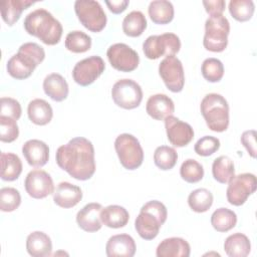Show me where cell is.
Instances as JSON below:
<instances>
[{
    "mask_svg": "<svg viewBox=\"0 0 257 257\" xmlns=\"http://www.w3.org/2000/svg\"><path fill=\"white\" fill-rule=\"evenodd\" d=\"M55 159L60 169L79 181L90 179L95 172L93 145L83 137L73 138L67 144L60 146L56 151Z\"/></svg>",
    "mask_w": 257,
    "mask_h": 257,
    "instance_id": "6da1fadb",
    "label": "cell"
},
{
    "mask_svg": "<svg viewBox=\"0 0 257 257\" xmlns=\"http://www.w3.org/2000/svg\"><path fill=\"white\" fill-rule=\"evenodd\" d=\"M23 26L26 32L46 45L57 44L62 36L61 23L46 9L38 8L28 13Z\"/></svg>",
    "mask_w": 257,
    "mask_h": 257,
    "instance_id": "7a4b0ae2",
    "label": "cell"
},
{
    "mask_svg": "<svg viewBox=\"0 0 257 257\" xmlns=\"http://www.w3.org/2000/svg\"><path fill=\"white\" fill-rule=\"evenodd\" d=\"M43 47L35 42H25L18 48V52L12 55L6 64L7 72L15 79L28 78L34 69L44 60Z\"/></svg>",
    "mask_w": 257,
    "mask_h": 257,
    "instance_id": "3957f363",
    "label": "cell"
},
{
    "mask_svg": "<svg viewBox=\"0 0 257 257\" xmlns=\"http://www.w3.org/2000/svg\"><path fill=\"white\" fill-rule=\"evenodd\" d=\"M167 217L168 211L162 202L149 201L141 208V212L135 221V228L141 238L153 240L158 236Z\"/></svg>",
    "mask_w": 257,
    "mask_h": 257,
    "instance_id": "277c9868",
    "label": "cell"
},
{
    "mask_svg": "<svg viewBox=\"0 0 257 257\" xmlns=\"http://www.w3.org/2000/svg\"><path fill=\"white\" fill-rule=\"evenodd\" d=\"M201 113L207 126L216 133L225 132L229 126V104L219 93L206 94L200 104Z\"/></svg>",
    "mask_w": 257,
    "mask_h": 257,
    "instance_id": "5b68a950",
    "label": "cell"
},
{
    "mask_svg": "<svg viewBox=\"0 0 257 257\" xmlns=\"http://www.w3.org/2000/svg\"><path fill=\"white\" fill-rule=\"evenodd\" d=\"M229 33L230 23L223 14L209 16L205 22L204 47L212 52L224 51L228 45Z\"/></svg>",
    "mask_w": 257,
    "mask_h": 257,
    "instance_id": "8992f818",
    "label": "cell"
},
{
    "mask_svg": "<svg viewBox=\"0 0 257 257\" xmlns=\"http://www.w3.org/2000/svg\"><path fill=\"white\" fill-rule=\"evenodd\" d=\"M114 149L121 166L130 171L143 164L144 151L139 140L131 134H120L114 141Z\"/></svg>",
    "mask_w": 257,
    "mask_h": 257,
    "instance_id": "52a82bcc",
    "label": "cell"
},
{
    "mask_svg": "<svg viewBox=\"0 0 257 257\" xmlns=\"http://www.w3.org/2000/svg\"><path fill=\"white\" fill-rule=\"evenodd\" d=\"M74 11L80 23L91 32H100L106 25V14L95 0H76Z\"/></svg>",
    "mask_w": 257,
    "mask_h": 257,
    "instance_id": "ba28073f",
    "label": "cell"
},
{
    "mask_svg": "<svg viewBox=\"0 0 257 257\" xmlns=\"http://www.w3.org/2000/svg\"><path fill=\"white\" fill-rule=\"evenodd\" d=\"M181 40L179 36L172 32L161 35H151L143 43L145 56L155 60L161 56L175 55L180 51Z\"/></svg>",
    "mask_w": 257,
    "mask_h": 257,
    "instance_id": "9c48e42d",
    "label": "cell"
},
{
    "mask_svg": "<svg viewBox=\"0 0 257 257\" xmlns=\"http://www.w3.org/2000/svg\"><path fill=\"white\" fill-rule=\"evenodd\" d=\"M111 97L113 102L124 109L138 107L143 99V90L141 85L133 79L123 78L117 80L111 88Z\"/></svg>",
    "mask_w": 257,
    "mask_h": 257,
    "instance_id": "30bf717a",
    "label": "cell"
},
{
    "mask_svg": "<svg viewBox=\"0 0 257 257\" xmlns=\"http://www.w3.org/2000/svg\"><path fill=\"white\" fill-rule=\"evenodd\" d=\"M256 187L257 181L254 174L243 173L234 176L228 182L227 201L233 206H241L256 191Z\"/></svg>",
    "mask_w": 257,
    "mask_h": 257,
    "instance_id": "8fae6325",
    "label": "cell"
},
{
    "mask_svg": "<svg viewBox=\"0 0 257 257\" xmlns=\"http://www.w3.org/2000/svg\"><path fill=\"white\" fill-rule=\"evenodd\" d=\"M105 63L98 55H91L76 62L72 69L73 80L81 85L87 86L93 83L104 71Z\"/></svg>",
    "mask_w": 257,
    "mask_h": 257,
    "instance_id": "7c38bea8",
    "label": "cell"
},
{
    "mask_svg": "<svg viewBox=\"0 0 257 257\" xmlns=\"http://www.w3.org/2000/svg\"><path fill=\"white\" fill-rule=\"evenodd\" d=\"M107 59L110 65L122 72L134 71L140 63V56L136 50L125 43H114L107 48Z\"/></svg>",
    "mask_w": 257,
    "mask_h": 257,
    "instance_id": "4fadbf2b",
    "label": "cell"
},
{
    "mask_svg": "<svg viewBox=\"0 0 257 257\" xmlns=\"http://www.w3.org/2000/svg\"><path fill=\"white\" fill-rule=\"evenodd\" d=\"M159 74L172 92L182 91L185 85V73L183 64L177 56H166L159 64Z\"/></svg>",
    "mask_w": 257,
    "mask_h": 257,
    "instance_id": "5bb4252c",
    "label": "cell"
},
{
    "mask_svg": "<svg viewBox=\"0 0 257 257\" xmlns=\"http://www.w3.org/2000/svg\"><path fill=\"white\" fill-rule=\"evenodd\" d=\"M26 193L34 199H43L54 193V184L51 176L43 170L30 171L24 181Z\"/></svg>",
    "mask_w": 257,
    "mask_h": 257,
    "instance_id": "9a60e30c",
    "label": "cell"
},
{
    "mask_svg": "<svg viewBox=\"0 0 257 257\" xmlns=\"http://www.w3.org/2000/svg\"><path fill=\"white\" fill-rule=\"evenodd\" d=\"M165 128L169 142L177 148L186 147L194 138L193 127L174 115L165 118Z\"/></svg>",
    "mask_w": 257,
    "mask_h": 257,
    "instance_id": "2e32d148",
    "label": "cell"
},
{
    "mask_svg": "<svg viewBox=\"0 0 257 257\" xmlns=\"http://www.w3.org/2000/svg\"><path fill=\"white\" fill-rule=\"evenodd\" d=\"M101 204L92 202L82 207L76 214V223L85 232H96L100 230L102 223L100 220Z\"/></svg>",
    "mask_w": 257,
    "mask_h": 257,
    "instance_id": "e0dca14e",
    "label": "cell"
},
{
    "mask_svg": "<svg viewBox=\"0 0 257 257\" xmlns=\"http://www.w3.org/2000/svg\"><path fill=\"white\" fill-rule=\"evenodd\" d=\"M22 154L29 166L41 168L49 160V147L43 141L28 140L22 146Z\"/></svg>",
    "mask_w": 257,
    "mask_h": 257,
    "instance_id": "ac0fdd59",
    "label": "cell"
},
{
    "mask_svg": "<svg viewBox=\"0 0 257 257\" xmlns=\"http://www.w3.org/2000/svg\"><path fill=\"white\" fill-rule=\"evenodd\" d=\"M136 249V242L128 234L113 235L105 245V253L108 257H133Z\"/></svg>",
    "mask_w": 257,
    "mask_h": 257,
    "instance_id": "d6986e66",
    "label": "cell"
},
{
    "mask_svg": "<svg viewBox=\"0 0 257 257\" xmlns=\"http://www.w3.org/2000/svg\"><path fill=\"white\" fill-rule=\"evenodd\" d=\"M147 113L157 120H165L175 111V104L171 97L164 93L151 95L146 104Z\"/></svg>",
    "mask_w": 257,
    "mask_h": 257,
    "instance_id": "ffe728a7",
    "label": "cell"
},
{
    "mask_svg": "<svg viewBox=\"0 0 257 257\" xmlns=\"http://www.w3.org/2000/svg\"><path fill=\"white\" fill-rule=\"evenodd\" d=\"M82 199L80 187L72 185L69 182H61L57 185L53 193L54 203L64 209L76 206Z\"/></svg>",
    "mask_w": 257,
    "mask_h": 257,
    "instance_id": "44dd1931",
    "label": "cell"
},
{
    "mask_svg": "<svg viewBox=\"0 0 257 257\" xmlns=\"http://www.w3.org/2000/svg\"><path fill=\"white\" fill-rule=\"evenodd\" d=\"M190 253V244L180 237L164 239L156 250L157 257H189Z\"/></svg>",
    "mask_w": 257,
    "mask_h": 257,
    "instance_id": "7402d4cb",
    "label": "cell"
},
{
    "mask_svg": "<svg viewBox=\"0 0 257 257\" xmlns=\"http://www.w3.org/2000/svg\"><path fill=\"white\" fill-rule=\"evenodd\" d=\"M26 250L32 257L49 256L52 251L51 239L42 231H34L27 236Z\"/></svg>",
    "mask_w": 257,
    "mask_h": 257,
    "instance_id": "603a6c76",
    "label": "cell"
},
{
    "mask_svg": "<svg viewBox=\"0 0 257 257\" xmlns=\"http://www.w3.org/2000/svg\"><path fill=\"white\" fill-rule=\"evenodd\" d=\"M43 90L54 101H62L68 96L69 88L65 78L59 73H50L43 80Z\"/></svg>",
    "mask_w": 257,
    "mask_h": 257,
    "instance_id": "cb8c5ba5",
    "label": "cell"
},
{
    "mask_svg": "<svg viewBox=\"0 0 257 257\" xmlns=\"http://www.w3.org/2000/svg\"><path fill=\"white\" fill-rule=\"evenodd\" d=\"M101 223L112 229H118L124 227L128 220L130 214L125 208L119 205H109L102 208L100 211Z\"/></svg>",
    "mask_w": 257,
    "mask_h": 257,
    "instance_id": "d4e9b609",
    "label": "cell"
},
{
    "mask_svg": "<svg viewBox=\"0 0 257 257\" xmlns=\"http://www.w3.org/2000/svg\"><path fill=\"white\" fill-rule=\"evenodd\" d=\"M35 2L31 0H4L0 2L1 16L4 22L12 26L20 18L22 12Z\"/></svg>",
    "mask_w": 257,
    "mask_h": 257,
    "instance_id": "484cf974",
    "label": "cell"
},
{
    "mask_svg": "<svg viewBox=\"0 0 257 257\" xmlns=\"http://www.w3.org/2000/svg\"><path fill=\"white\" fill-rule=\"evenodd\" d=\"M27 114L31 122L37 125H45L53 116L51 105L42 98H35L28 103Z\"/></svg>",
    "mask_w": 257,
    "mask_h": 257,
    "instance_id": "4316f807",
    "label": "cell"
},
{
    "mask_svg": "<svg viewBox=\"0 0 257 257\" xmlns=\"http://www.w3.org/2000/svg\"><path fill=\"white\" fill-rule=\"evenodd\" d=\"M224 250L229 257H246L251 251V243L245 234L234 233L226 238Z\"/></svg>",
    "mask_w": 257,
    "mask_h": 257,
    "instance_id": "83f0119b",
    "label": "cell"
},
{
    "mask_svg": "<svg viewBox=\"0 0 257 257\" xmlns=\"http://www.w3.org/2000/svg\"><path fill=\"white\" fill-rule=\"evenodd\" d=\"M148 13L156 24H168L174 18V6L168 0H154L150 2Z\"/></svg>",
    "mask_w": 257,
    "mask_h": 257,
    "instance_id": "f1b7e54d",
    "label": "cell"
},
{
    "mask_svg": "<svg viewBox=\"0 0 257 257\" xmlns=\"http://www.w3.org/2000/svg\"><path fill=\"white\" fill-rule=\"evenodd\" d=\"M22 172V162L13 153H1V179L12 182L19 178Z\"/></svg>",
    "mask_w": 257,
    "mask_h": 257,
    "instance_id": "f546056e",
    "label": "cell"
},
{
    "mask_svg": "<svg viewBox=\"0 0 257 257\" xmlns=\"http://www.w3.org/2000/svg\"><path fill=\"white\" fill-rule=\"evenodd\" d=\"M147 18L142 11L133 10L122 20V31L131 37H139L147 28Z\"/></svg>",
    "mask_w": 257,
    "mask_h": 257,
    "instance_id": "4dcf8cb0",
    "label": "cell"
},
{
    "mask_svg": "<svg viewBox=\"0 0 257 257\" xmlns=\"http://www.w3.org/2000/svg\"><path fill=\"white\" fill-rule=\"evenodd\" d=\"M212 175L217 182L227 184L235 176L233 161L227 156L216 158L212 164Z\"/></svg>",
    "mask_w": 257,
    "mask_h": 257,
    "instance_id": "1f68e13d",
    "label": "cell"
},
{
    "mask_svg": "<svg viewBox=\"0 0 257 257\" xmlns=\"http://www.w3.org/2000/svg\"><path fill=\"white\" fill-rule=\"evenodd\" d=\"M237 224V215L228 208H219L211 216V225L218 232H228Z\"/></svg>",
    "mask_w": 257,
    "mask_h": 257,
    "instance_id": "d6a6232c",
    "label": "cell"
},
{
    "mask_svg": "<svg viewBox=\"0 0 257 257\" xmlns=\"http://www.w3.org/2000/svg\"><path fill=\"white\" fill-rule=\"evenodd\" d=\"M213 200V195L208 189L199 188L190 193L188 197V204L194 212L204 213L211 208Z\"/></svg>",
    "mask_w": 257,
    "mask_h": 257,
    "instance_id": "836d02e7",
    "label": "cell"
},
{
    "mask_svg": "<svg viewBox=\"0 0 257 257\" xmlns=\"http://www.w3.org/2000/svg\"><path fill=\"white\" fill-rule=\"evenodd\" d=\"M65 48L73 53H83L91 47V37L80 30L69 32L65 37Z\"/></svg>",
    "mask_w": 257,
    "mask_h": 257,
    "instance_id": "e575fe53",
    "label": "cell"
},
{
    "mask_svg": "<svg viewBox=\"0 0 257 257\" xmlns=\"http://www.w3.org/2000/svg\"><path fill=\"white\" fill-rule=\"evenodd\" d=\"M177 160L178 154L172 147L160 146L155 150L154 163L159 169L163 171L173 169L177 163Z\"/></svg>",
    "mask_w": 257,
    "mask_h": 257,
    "instance_id": "d590c367",
    "label": "cell"
},
{
    "mask_svg": "<svg viewBox=\"0 0 257 257\" xmlns=\"http://www.w3.org/2000/svg\"><path fill=\"white\" fill-rule=\"evenodd\" d=\"M228 8L232 17L240 22L250 20L255 11V5L252 0H231Z\"/></svg>",
    "mask_w": 257,
    "mask_h": 257,
    "instance_id": "8d00e7d4",
    "label": "cell"
},
{
    "mask_svg": "<svg viewBox=\"0 0 257 257\" xmlns=\"http://www.w3.org/2000/svg\"><path fill=\"white\" fill-rule=\"evenodd\" d=\"M180 175L184 181L190 184L200 182L204 177L203 166L194 159H187L180 168Z\"/></svg>",
    "mask_w": 257,
    "mask_h": 257,
    "instance_id": "74e56055",
    "label": "cell"
},
{
    "mask_svg": "<svg viewBox=\"0 0 257 257\" xmlns=\"http://www.w3.org/2000/svg\"><path fill=\"white\" fill-rule=\"evenodd\" d=\"M203 77L209 82H218L224 75V65L218 58H206L201 66Z\"/></svg>",
    "mask_w": 257,
    "mask_h": 257,
    "instance_id": "f35d334b",
    "label": "cell"
},
{
    "mask_svg": "<svg viewBox=\"0 0 257 257\" xmlns=\"http://www.w3.org/2000/svg\"><path fill=\"white\" fill-rule=\"evenodd\" d=\"M21 204V195L12 187H4L0 190V210L2 212H13Z\"/></svg>",
    "mask_w": 257,
    "mask_h": 257,
    "instance_id": "ab89813d",
    "label": "cell"
},
{
    "mask_svg": "<svg viewBox=\"0 0 257 257\" xmlns=\"http://www.w3.org/2000/svg\"><path fill=\"white\" fill-rule=\"evenodd\" d=\"M17 120L0 115V141L3 143H12L19 136V127L17 125Z\"/></svg>",
    "mask_w": 257,
    "mask_h": 257,
    "instance_id": "60d3db41",
    "label": "cell"
},
{
    "mask_svg": "<svg viewBox=\"0 0 257 257\" xmlns=\"http://www.w3.org/2000/svg\"><path fill=\"white\" fill-rule=\"evenodd\" d=\"M220 148L219 139L213 136H205L197 141L194 146L195 153L202 157H209L216 153Z\"/></svg>",
    "mask_w": 257,
    "mask_h": 257,
    "instance_id": "b9f144b4",
    "label": "cell"
},
{
    "mask_svg": "<svg viewBox=\"0 0 257 257\" xmlns=\"http://www.w3.org/2000/svg\"><path fill=\"white\" fill-rule=\"evenodd\" d=\"M21 105L18 100L12 97H1L0 99V115L19 119L21 116Z\"/></svg>",
    "mask_w": 257,
    "mask_h": 257,
    "instance_id": "7bdbcfd3",
    "label": "cell"
},
{
    "mask_svg": "<svg viewBox=\"0 0 257 257\" xmlns=\"http://www.w3.org/2000/svg\"><path fill=\"white\" fill-rule=\"evenodd\" d=\"M241 143L247 150L248 154L255 159L256 158V132L254 130H248L241 135Z\"/></svg>",
    "mask_w": 257,
    "mask_h": 257,
    "instance_id": "ee69618b",
    "label": "cell"
},
{
    "mask_svg": "<svg viewBox=\"0 0 257 257\" xmlns=\"http://www.w3.org/2000/svg\"><path fill=\"white\" fill-rule=\"evenodd\" d=\"M202 3L205 7L206 12L210 16L223 14V12L225 10V7H226V2L224 0H213V1L204 0Z\"/></svg>",
    "mask_w": 257,
    "mask_h": 257,
    "instance_id": "f6af8a7d",
    "label": "cell"
},
{
    "mask_svg": "<svg viewBox=\"0 0 257 257\" xmlns=\"http://www.w3.org/2000/svg\"><path fill=\"white\" fill-rule=\"evenodd\" d=\"M106 6L108 7L109 11L114 14H119L123 12L130 4L128 0H112V1H105Z\"/></svg>",
    "mask_w": 257,
    "mask_h": 257,
    "instance_id": "bcb514c9",
    "label": "cell"
}]
</instances>
